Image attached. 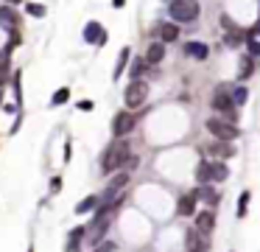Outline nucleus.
<instances>
[{
	"mask_svg": "<svg viewBox=\"0 0 260 252\" xmlns=\"http://www.w3.org/2000/svg\"><path fill=\"white\" fill-rule=\"evenodd\" d=\"M162 56H165V45L154 42L151 48H148V53H146V62L148 65H157V62H162Z\"/></svg>",
	"mask_w": 260,
	"mask_h": 252,
	"instance_id": "16",
	"label": "nucleus"
},
{
	"mask_svg": "<svg viewBox=\"0 0 260 252\" xmlns=\"http://www.w3.org/2000/svg\"><path fill=\"white\" fill-rule=\"evenodd\" d=\"M249 56H252V59L260 56V42H258V39H249Z\"/></svg>",
	"mask_w": 260,
	"mask_h": 252,
	"instance_id": "30",
	"label": "nucleus"
},
{
	"mask_svg": "<svg viewBox=\"0 0 260 252\" xmlns=\"http://www.w3.org/2000/svg\"><path fill=\"white\" fill-rule=\"evenodd\" d=\"M213 227H216V216H213V210H201L199 216H196V233L210 235V233H213Z\"/></svg>",
	"mask_w": 260,
	"mask_h": 252,
	"instance_id": "10",
	"label": "nucleus"
},
{
	"mask_svg": "<svg viewBox=\"0 0 260 252\" xmlns=\"http://www.w3.org/2000/svg\"><path fill=\"white\" fill-rule=\"evenodd\" d=\"M62 191V180H59V177H53V180H51V193H59Z\"/></svg>",
	"mask_w": 260,
	"mask_h": 252,
	"instance_id": "31",
	"label": "nucleus"
},
{
	"mask_svg": "<svg viewBox=\"0 0 260 252\" xmlns=\"http://www.w3.org/2000/svg\"><path fill=\"white\" fill-rule=\"evenodd\" d=\"M229 90H232V87L221 84V87H218V93L213 96V107H216L218 112L224 115V121L235 123V121H238V107L232 104V98H229Z\"/></svg>",
	"mask_w": 260,
	"mask_h": 252,
	"instance_id": "2",
	"label": "nucleus"
},
{
	"mask_svg": "<svg viewBox=\"0 0 260 252\" xmlns=\"http://www.w3.org/2000/svg\"><path fill=\"white\" fill-rule=\"evenodd\" d=\"M241 42H243V34H241L235 26H229V28H227V36H224V45L235 48V45H241Z\"/></svg>",
	"mask_w": 260,
	"mask_h": 252,
	"instance_id": "18",
	"label": "nucleus"
},
{
	"mask_svg": "<svg viewBox=\"0 0 260 252\" xmlns=\"http://www.w3.org/2000/svg\"><path fill=\"white\" fill-rule=\"evenodd\" d=\"M14 3H20V0H6V6H14Z\"/></svg>",
	"mask_w": 260,
	"mask_h": 252,
	"instance_id": "34",
	"label": "nucleus"
},
{
	"mask_svg": "<svg viewBox=\"0 0 260 252\" xmlns=\"http://www.w3.org/2000/svg\"><path fill=\"white\" fill-rule=\"evenodd\" d=\"M98 252H112V244H101V247H98Z\"/></svg>",
	"mask_w": 260,
	"mask_h": 252,
	"instance_id": "32",
	"label": "nucleus"
},
{
	"mask_svg": "<svg viewBox=\"0 0 260 252\" xmlns=\"http://www.w3.org/2000/svg\"><path fill=\"white\" fill-rule=\"evenodd\" d=\"M185 241H188V252H210L207 238H204L201 233H196V230H188Z\"/></svg>",
	"mask_w": 260,
	"mask_h": 252,
	"instance_id": "7",
	"label": "nucleus"
},
{
	"mask_svg": "<svg viewBox=\"0 0 260 252\" xmlns=\"http://www.w3.org/2000/svg\"><path fill=\"white\" fill-rule=\"evenodd\" d=\"M193 210H196V196L193 193H185L182 199H179V205H176V213L179 216H191Z\"/></svg>",
	"mask_w": 260,
	"mask_h": 252,
	"instance_id": "12",
	"label": "nucleus"
},
{
	"mask_svg": "<svg viewBox=\"0 0 260 252\" xmlns=\"http://www.w3.org/2000/svg\"><path fill=\"white\" fill-rule=\"evenodd\" d=\"M246 205H249V191L241 193V205H238V216H246Z\"/></svg>",
	"mask_w": 260,
	"mask_h": 252,
	"instance_id": "29",
	"label": "nucleus"
},
{
	"mask_svg": "<svg viewBox=\"0 0 260 252\" xmlns=\"http://www.w3.org/2000/svg\"><path fill=\"white\" fill-rule=\"evenodd\" d=\"M84 39H87V45H104L106 42V31L98 26V23H87Z\"/></svg>",
	"mask_w": 260,
	"mask_h": 252,
	"instance_id": "8",
	"label": "nucleus"
},
{
	"mask_svg": "<svg viewBox=\"0 0 260 252\" xmlns=\"http://www.w3.org/2000/svg\"><path fill=\"white\" fill-rule=\"evenodd\" d=\"M199 14V3L196 0H171V17L176 23H191Z\"/></svg>",
	"mask_w": 260,
	"mask_h": 252,
	"instance_id": "3",
	"label": "nucleus"
},
{
	"mask_svg": "<svg viewBox=\"0 0 260 252\" xmlns=\"http://www.w3.org/2000/svg\"><path fill=\"white\" fill-rule=\"evenodd\" d=\"M207 154H216V157H221V160H227V157L235 154V148L229 146V143H224V140H221V143H216V146L207 148Z\"/></svg>",
	"mask_w": 260,
	"mask_h": 252,
	"instance_id": "15",
	"label": "nucleus"
},
{
	"mask_svg": "<svg viewBox=\"0 0 260 252\" xmlns=\"http://www.w3.org/2000/svg\"><path fill=\"white\" fill-rule=\"evenodd\" d=\"M0 26L6 28V31H17L20 26V14L11 6H0Z\"/></svg>",
	"mask_w": 260,
	"mask_h": 252,
	"instance_id": "9",
	"label": "nucleus"
},
{
	"mask_svg": "<svg viewBox=\"0 0 260 252\" xmlns=\"http://www.w3.org/2000/svg\"><path fill=\"white\" fill-rule=\"evenodd\" d=\"M196 180H199L201 185L210 182V163H201L199 168H196Z\"/></svg>",
	"mask_w": 260,
	"mask_h": 252,
	"instance_id": "23",
	"label": "nucleus"
},
{
	"mask_svg": "<svg viewBox=\"0 0 260 252\" xmlns=\"http://www.w3.org/2000/svg\"><path fill=\"white\" fill-rule=\"evenodd\" d=\"M148 98V87L146 81H140V78H134L129 87H126V104L129 107H140L143 101Z\"/></svg>",
	"mask_w": 260,
	"mask_h": 252,
	"instance_id": "5",
	"label": "nucleus"
},
{
	"mask_svg": "<svg viewBox=\"0 0 260 252\" xmlns=\"http://www.w3.org/2000/svg\"><path fill=\"white\" fill-rule=\"evenodd\" d=\"M229 98H232V104H235V107H241L243 101L249 98V90L243 87V84H241V87H232V90H229Z\"/></svg>",
	"mask_w": 260,
	"mask_h": 252,
	"instance_id": "19",
	"label": "nucleus"
},
{
	"mask_svg": "<svg viewBox=\"0 0 260 252\" xmlns=\"http://www.w3.org/2000/svg\"><path fill=\"white\" fill-rule=\"evenodd\" d=\"M207 132H210V135H216L218 140H224V143H232V140L241 135L235 123L221 121V118H210V121H207Z\"/></svg>",
	"mask_w": 260,
	"mask_h": 252,
	"instance_id": "4",
	"label": "nucleus"
},
{
	"mask_svg": "<svg viewBox=\"0 0 260 252\" xmlns=\"http://www.w3.org/2000/svg\"><path fill=\"white\" fill-rule=\"evenodd\" d=\"M28 14H31V17H45V6H39V3H28Z\"/></svg>",
	"mask_w": 260,
	"mask_h": 252,
	"instance_id": "27",
	"label": "nucleus"
},
{
	"mask_svg": "<svg viewBox=\"0 0 260 252\" xmlns=\"http://www.w3.org/2000/svg\"><path fill=\"white\" fill-rule=\"evenodd\" d=\"M123 3H126V0H112V6H115V9H121Z\"/></svg>",
	"mask_w": 260,
	"mask_h": 252,
	"instance_id": "33",
	"label": "nucleus"
},
{
	"mask_svg": "<svg viewBox=\"0 0 260 252\" xmlns=\"http://www.w3.org/2000/svg\"><path fill=\"white\" fill-rule=\"evenodd\" d=\"M126 62H129V51H123L121 56H118V65H115V73H112L115 78H118V76L123 73V68H126Z\"/></svg>",
	"mask_w": 260,
	"mask_h": 252,
	"instance_id": "25",
	"label": "nucleus"
},
{
	"mask_svg": "<svg viewBox=\"0 0 260 252\" xmlns=\"http://www.w3.org/2000/svg\"><path fill=\"white\" fill-rule=\"evenodd\" d=\"M81 235H84V230H81V227H78L76 233H70V238H67V252H76L78 241H81Z\"/></svg>",
	"mask_w": 260,
	"mask_h": 252,
	"instance_id": "24",
	"label": "nucleus"
},
{
	"mask_svg": "<svg viewBox=\"0 0 260 252\" xmlns=\"http://www.w3.org/2000/svg\"><path fill=\"white\" fill-rule=\"evenodd\" d=\"M185 53L188 56H193V59H207V45H201V42H188L185 45Z\"/></svg>",
	"mask_w": 260,
	"mask_h": 252,
	"instance_id": "14",
	"label": "nucleus"
},
{
	"mask_svg": "<svg viewBox=\"0 0 260 252\" xmlns=\"http://www.w3.org/2000/svg\"><path fill=\"white\" fill-rule=\"evenodd\" d=\"M193 196H196V199H201V202H207L210 208H213V205H218V191L213 188V185H201Z\"/></svg>",
	"mask_w": 260,
	"mask_h": 252,
	"instance_id": "11",
	"label": "nucleus"
},
{
	"mask_svg": "<svg viewBox=\"0 0 260 252\" xmlns=\"http://www.w3.org/2000/svg\"><path fill=\"white\" fill-rule=\"evenodd\" d=\"M227 177H229V168H227L224 163H210V180H213V182H221Z\"/></svg>",
	"mask_w": 260,
	"mask_h": 252,
	"instance_id": "17",
	"label": "nucleus"
},
{
	"mask_svg": "<svg viewBox=\"0 0 260 252\" xmlns=\"http://www.w3.org/2000/svg\"><path fill=\"white\" fill-rule=\"evenodd\" d=\"M252 70H255V59L252 56H243L241 59V78H249Z\"/></svg>",
	"mask_w": 260,
	"mask_h": 252,
	"instance_id": "22",
	"label": "nucleus"
},
{
	"mask_svg": "<svg viewBox=\"0 0 260 252\" xmlns=\"http://www.w3.org/2000/svg\"><path fill=\"white\" fill-rule=\"evenodd\" d=\"M157 36H160L162 42H173V39L179 36V28L173 26V23H162V26L157 28Z\"/></svg>",
	"mask_w": 260,
	"mask_h": 252,
	"instance_id": "13",
	"label": "nucleus"
},
{
	"mask_svg": "<svg viewBox=\"0 0 260 252\" xmlns=\"http://www.w3.org/2000/svg\"><path fill=\"white\" fill-rule=\"evenodd\" d=\"M131 126H134V115L131 112H118L112 121V135L115 138H123V135H129Z\"/></svg>",
	"mask_w": 260,
	"mask_h": 252,
	"instance_id": "6",
	"label": "nucleus"
},
{
	"mask_svg": "<svg viewBox=\"0 0 260 252\" xmlns=\"http://www.w3.org/2000/svg\"><path fill=\"white\" fill-rule=\"evenodd\" d=\"M3 90H6V87H3V81H0V101H3Z\"/></svg>",
	"mask_w": 260,
	"mask_h": 252,
	"instance_id": "35",
	"label": "nucleus"
},
{
	"mask_svg": "<svg viewBox=\"0 0 260 252\" xmlns=\"http://www.w3.org/2000/svg\"><path fill=\"white\" fill-rule=\"evenodd\" d=\"M146 70H148V62H146V59H140V56H137V59L131 62L129 73H131V78H140L143 73H146Z\"/></svg>",
	"mask_w": 260,
	"mask_h": 252,
	"instance_id": "20",
	"label": "nucleus"
},
{
	"mask_svg": "<svg viewBox=\"0 0 260 252\" xmlns=\"http://www.w3.org/2000/svg\"><path fill=\"white\" fill-rule=\"evenodd\" d=\"M98 205H101V199H98V196H87V199L76 208V213H90V210L98 208Z\"/></svg>",
	"mask_w": 260,
	"mask_h": 252,
	"instance_id": "21",
	"label": "nucleus"
},
{
	"mask_svg": "<svg viewBox=\"0 0 260 252\" xmlns=\"http://www.w3.org/2000/svg\"><path fill=\"white\" fill-rule=\"evenodd\" d=\"M129 146L123 143V140H115L112 146L104 151V160H101V165H104V171H115V168H121L123 163H129Z\"/></svg>",
	"mask_w": 260,
	"mask_h": 252,
	"instance_id": "1",
	"label": "nucleus"
},
{
	"mask_svg": "<svg viewBox=\"0 0 260 252\" xmlns=\"http://www.w3.org/2000/svg\"><path fill=\"white\" fill-rule=\"evenodd\" d=\"M6 70H9V53L0 51V81H3V76H6Z\"/></svg>",
	"mask_w": 260,
	"mask_h": 252,
	"instance_id": "28",
	"label": "nucleus"
},
{
	"mask_svg": "<svg viewBox=\"0 0 260 252\" xmlns=\"http://www.w3.org/2000/svg\"><path fill=\"white\" fill-rule=\"evenodd\" d=\"M67 98H70V90H67V87H62V90H56V96H53V104L59 107V104H65Z\"/></svg>",
	"mask_w": 260,
	"mask_h": 252,
	"instance_id": "26",
	"label": "nucleus"
},
{
	"mask_svg": "<svg viewBox=\"0 0 260 252\" xmlns=\"http://www.w3.org/2000/svg\"><path fill=\"white\" fill-rule=\"evenodd\" d=\"M28 252H34V250H28Z\"/></svg>",
	"mask_w": 260,
	"mask_h": 252,
	"instance_id": "36",
	"label": "nucleus"
}]
</instances>
